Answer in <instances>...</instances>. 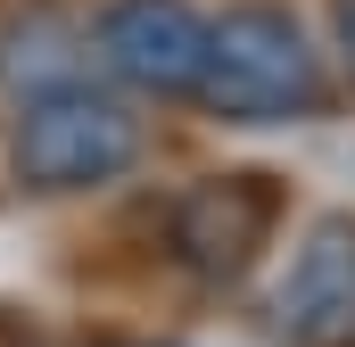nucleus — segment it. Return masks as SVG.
<instances>
[{
	"label": "nucleus",
	"instance_id": "f03ea898",
	"mask_svg": "<svg viewBox=\"0 0 355 347\" xmlns=\"http://www.w3.org/2000/svg\"><path fill=\"white\" fill-rule=\"evenodd\" d=\"M149 124L132 116V99L99 83H67L42 99H17L8 124V182L33 198H75V190H107L141 166Z\"/></svg>",
	"mask_w": 355,
	"mask_h": 347
},
{
	"label": "nucleus",
	"instance_id": "f257e3e1",
	"mask_svg": "<svg viewBox=\"0 0 355 347\" xmlns=\"http://www.w3.org/2000/svg\"><path fill=\"white\" fill-rule=\"evenodd\" d=\"M198 108L215 124H314L331 108V67L281 0H232L207 17Z\"/></svg>",
	"mask_w": 355,
	"mask_h": 347
},
{
	"label": "nucleus",
	"instance_id": "0eeeda50",
	"mask_svg": "<svg viewBox=\"0 0 355 347\" xmlns=\"http://www.w3.org/2000/svg\"><path fill=\"white\" fill-rule=\"evenodd\" d=\"M331 50H339V75L355 83V0H331Z\"/></svg>",
	"mask_w": 355,
	"mask_h": 347
},
{
	"label": "nucleus",
	"instance_id": "423d86ee",
	"mask_svg": "<svg viewBox=\"0 0 355 347\" xmlns=\"http://www.w3.org/2000/svg\"><path fill=\"white\" fill-rule=\"evenodd\" d=\"M91 67H99L91 25H75V17H67V8H50V0L17 8V17H8V33H0V91H17V99H42V91L91 83Z\"/></svg>",
	"mask_w": 355,
	"mask_h": 347
},
{
	"label": "nucleus",
	"instance_id": "7ed1b4c3",
	"mask_svg": "<svg viewBox=\"0 0 355 347\" xmlns=\"http://www.w3.org/2000/svg\"><path fill=\"white\" fill-rule=\"evenodd\" d=\"M99 75H116L141 99H198L207 75V17L190 0H107L91 17Z\"/></svg>",
	"mask_w": 355,
	"mask_h": 347
},
{
	"label": "nucleus",
	"instance_id": "20e7f679",
	"mask_svg": "<svg viewBox=\"0 0 355 347\" xmlns=\"http://www.w3.org/2000/svg\"><path fill=\"white\" fill-rule=\"evenodd\" d=\"M272 339L281 347H355V215L306 223L297 257L272 289Z\"/></svg>",
	"mask_w": 355,
	"mask_h": 347
},
{
	"label": "nucleus",
	"instance_id": "39448f33",
	"mask_svg": "<svg viewBox=\"0 0 355 347\" xmlns=\"http://www.w3.org/2000/svg\"><path fill=\"white\" fill-rule=\"evenodd\" d=\"M272 215H281V198L265 174H207L174 198V257L198 281H240L272 240Z\"/></svg>",
	"mask_w": 355,
	"mask_h": 347
}]
</instances>
